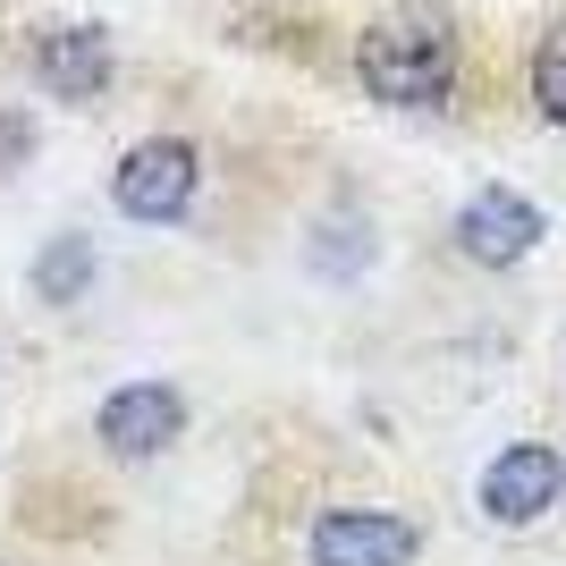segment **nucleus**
I'll use <instances>...</instances> for the list:
<instances>
[{"mask_svg": "<svg viewBox=\"0 0 566 566\" xmlns=\"http://www.w3.org/2000/svg\"><path fill=\"white\" fill-rule=\"evenodd\" d=\"M111 203L127 220H178L195 203V144H178V136H153V144H136L127 161L111 169Z\"/></svg>", "mask_w": 566, "mask_h": 566, "instance_id": "obj_2", "label": "nucleus"}, {"mask_svg": "<svg viewBox=\"0 0 566 566\" xmlns=\"http://www.w3.org/2000/svg\"><path fill=\"white\" fill-rule=\"evenodd\" d=\"M178 423H187V398L169 380H127L102 406V449L111 457H161L178 440Z\"/></svg>", "mask_w": 566, "mask_h": 566, "instance_id": "obj_6", "label": "nucleus"}, {"mask_svg": "<svg viewBox=\"0 0 566 566\" xmlns=\"http://www.w3.org/2000/svg\"><path fill=\"white\" fill-rule=\"evenodd\" d=\"M85 280H94V245H85V237H60V245H43V262H34V287H43L51 305L85 296Z\"/></svg>", "mask_w": 566, "mask_h": 566, "instance_id": "obj_8", "label": "nucleus"}, {"mask_svg": "<svg viewBox=\"0 0 566 566\" xmlns=\"http://www.w3.org/2000/svg\"><path fill=\"white\" fill-rule=\"evenodd\" d=\"M34 85L60 94V102H94L102 85H111V34H94V25L43 34V43H34Z\"/></svg>", "mask_w": 566, "mask_h": 566, "instance_id": "obj_7", "label": "nucleus"}, {"mask_svg": "<svg viewBox=\"0 0 566 566\" xmlns=\"http://www.w3.org/2000/svg\"><path fill=\"white\" fill-rule=\"evenodd\" d=\"M457 245H465L482 271H507V262H524L533 245H542V203L516 187H482L457 212Z\"/></svg>", "mask_w": 566, "mask_h": 566, "instance_id": "obj_3", "label": "nucleus"}, {"mask_svg": "<svg viewBox=\"0 0 566 566\" xmlns=\"http://www.w3.org/2000/svg\"><path fill=\"white\" fill-rule=\"evenodd\" d=\"M533 102H542L549 118L566 127V18L542 34V51H533Z\"/></svg>", "mask_w": 566, "mask_h": 566, "instance_id": "obj_9", "label": "nucleus"}, {"mask_svg": "<svg viewBox=\"0 0 566 566\" xmlns=\"http://www.w3.org/2000/svg\"><path fill=\"white\" fill-rule=\"evenodd\" d=\"M313 566H415V524L380 507H331L313 524Z\"/></svg>", "mask_w": 566, "mask_h": 566, "instance_id": "obj_5", "label": "nucleus"}, {"mask_svg": "<svg viewBox=\"0 0 566 566\" xmlns=\"http://www.w3.org/2000/svg\"><path fill=\"white\" fill-rule=\"evenodd\" d=\"M355 76L373 102H398V111H423L457 85V18L440 0H398L389 18L364 25L355 43Z\"/></svg>", "mask_w": 566, "mask_h": 566, "instance_id": "obj_1", "label": "nucleus"}, {"mask_svg": "<svg viewBox=\"0 0 566 566\" xmlns=\"http://www.w3.org/2000/svg\"><path fill=\"white\" fill-rule=\"evenodd\" d=\"M566 499V457L542 449V440H516V449H499L491 473H482V507L499 524H533L542 507Z\"/></svg>", "mask_w": 566, "mask_h": 566, "instance_id": "obj_4", "label": "nucleus"}]
</instances>
